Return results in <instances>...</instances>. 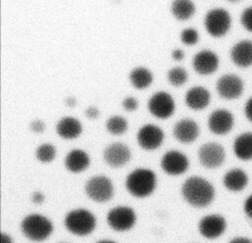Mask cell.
Instances as JSON below:
<instances>
[{
	"label": "cell",
	"instance_id": "cell-27",
	"mask_svg": "<svg viewBox=\"0 0 252 243\" xmlns=\"http://www.w3.org/2000/svg\"><path fill=\"white\" fill-rule=\"evenodd\" d=\"M57 155V148L50 142H44L39 144L34 151L35 159L42 164L51 163Z\"/></svg>",
	"mask_w": 252,
	"mask_h": 243
},
{
	"label": "cell",
	"instance_id": "cell-10",
	"mask_svg": "<svg viewBox=\"0 0 252 243\" xmlns=\"http://www.w3.org/2000/svg\"><path fill=\"white\" fill-rule=\"evenodd\" d=\"M136 140L140 148L143 150L154 151L162 145L164 132L157 124L146 123L138 129Z\"/></svg>",
	"mask_w": 252,
	"mask_h": 243
},
{
	"label": "cell",
	"instance_id": "cell-16",
	"mask_svg": "<svg viewBox=\"0 0 252 243\" xmlns=\"http://www.w3.org/2000/svg\"><path fill=\"white\" fill-rule=\"evenodd\" d=\"M233 123L234 118L232 114L224 109L215 110L208 119V127L210 131L217 135H223L229 132Z\"/></svg>",
	"mask_w": 252,
	"mask_h": 243
},
{
	"label": "cell",
	"instance_id": "cell-24",
	"mask_svg": "<svg viewBox=\"0 0 252 243\" xmlns=\"http://www.w3.org/2000/svg\"><path fill=\"white\" fill-rule=\"evenodd\" d=\"M196 12V6L192 0H172L170 13L178 21L191 19Z\"/></svg>",
	"mask_w": 252,
	"mask_h": 243
},
{
	"label": "cell",
	"instance_id": "cell-4",
	"mask_svg": "<svg viewBox=\"0 0 252 243\" xmlns=\"http://www.w3.org/2000/svg\"><path fill=\"white\" fill-rule=\"evenodd\" d=\"M20 230L25 238L32 242H42L48 239L54 226L49 217L41 213H29L20 222Z\"/></svg>",
	"mask_w": 252,
	"mask_h": 243
},
{
	"label": "cell",
	"instance_id": "cell-39",
	"mask_svg": "<svg viewBox=\"0 0 252 243\" xmlns=\"http://www.w3.org/2000/svg\"><path fill=\"white\" fill-rule=\"evenodd\" d=\"M1 243H14L13 237L8 232L1 233Z\"/></svg>",
	"mask_w": 252,
	"mask_h": 243
},
{
	"label": "cell",
	"instance_id": "cell-11",
	"mask_svg": "<svg viewBox=\"0 0 252 243\" xmlns=\"http://www.w3.org/2000/svg\"><path fill=\"white\" fill-rule=\"evenodd\" d=\"M132 153L129 146L123 142H112L102 151L103 161L113 169L122 168L131 160Z\"/></svg>",
	"mask_w": 252,
	"mask_h": 243
},
{
	"label": "cell",
	"instance_id": "cell-30",
	"mask_svg": "<svg viewBox=\"0 0 252 243\" xmlns=\"http://www.w3.org/2000/svg\"><path fill=\"white\" fill-rule=\"evenodd\" d=\"M121 106L124 111H126L128 113H133L138 110L139 102L135 97L127 96V97L123 98V100L121 102Z\"/></svg>",
	"mask_w": 252,
	"mask_h": 243
},
{
	"label": "cell",
	"instance_id": "cell-8",
	"mask_svg": "<svg viewBox=\"0 0 252 243\" xmlns=\"http://www.w3.org/2000/svg\"><path fill=\"white\" fill-rule=\"evenodd\" d=\"M204 26L210 36L214 38L223 37L231 26L230 15L222 8L211 9L205 16Z\"/></svg>",
	"mask_w": 252,
	"mask_h": 243
},
{
	"label": "cell",
	"instance_id": "cell-21",
	"mask_svg": "<svg viewBox=\"0 0 252 243\" xmlns=\"http://www.w3.org/2000/svg\"><path fill=\"white\" fill-rule=\"evenodd\" d=\"M230 57L233 63L239 67L252 65V41L248 40L235 43L230 50Z\"/></svg>",
	"mask_w": 252,
	"mask_h": 243
},
{
	"label": "cell",
	"instance_id": "cell-42",
	"mask_svg": "<svg viewBox=\"0 0 252 243\" xmlns=\"http://www.w3.org/2000/svg\"><path fill=\"white\" fill-rule=\"evenodd\" d=\"M227 1L232 2V3H235V2H238V1H240V0H227Z\"/></svg>",
	"mask_w": 252,
	"mask_h": 243
},
{
	"label": "cell",
	"instance_id": "cell-1",
	"mask_svg": "<svg viewBox=\"0 0 252 243\" xmlns=\"http://www.w3.org/2000/svg\"><path fill=\"white\" fill-rule=\"evenodd\" d=\"M180 194L189 205L203 208L214 201L215 188L207 179L201 176H190L182 183Z\"/></svg>",
	"mask_w": 252,
	"mask_h": 243
},
{
	"label": "cell",
	"instance_id": "cell-14",
	"mask_svg": "<svg viewBox=\"0 0 252 243\" xmlns=\"http://www.w3.org/2000/svg\"><path fill=\"white\" fill-rule=\"evenodd\" d=\"M226 229V221L220 214H208L198 222L199 233L207 239H216L222 235Z\"/></svg>",
	"mask_w": 252,
	"mask_h": 243
},
{
	"label": "cell",
	"instance_id": "cell-17",
	"mask_svg": "<svg viewBox=\"0 0 252 243\" xmlns=\"http://www.w3.org/2000/svg\"><path fill=\"white\" fill-rule=\"evenodd\" d=\"M220 64L219 56L216 52L204 49L197 52L192 60V66L196 73L200 75H210L217 71Z\"/></svg>",
	"mask_w": 252,
	"mask_h": 243
},
{
	"label": "cell",
	"instance_id": "cell-38",
	"mask_svg": "<svg viewBox=\"0 0 252 243\" xmlns=\"http://www.w3.org/2000/svg\"><path fill=\"white\" fill-rule=\"evenodd\" d=\"M64 104L69 108H74L77 105V99L74 96H68L65 98Z\"/></svg>",
	"mask_w": 252,
	"mask_h": 243
},
{
	"label": "cell",
	"instance_id": "cell-25",
	"mask_svg": "<svg viewBox=\"0 0 252 243\" xmlns=\"http://www.w3.org/2000/svg\"><path fill=\"white\" fill-rule=\"evenodd\" d=\"M233 152L240 160L247 161L252 159V132L242 133L235 138Z\"/></svg>",
	"mask_w": 252,
	"mask_h": 243
},
{
	"label": "cell",
	"instance_id": "cell-3",
	"mask_svg": "<svg viewBox=\"0 0 252 243\" xmlns=\"http://www.w3.org/2000/svg\"><path fill=\"white\" fill-rule=\"evenodd\" d=\"M65 229L74 236L86 237L91 235L96 228V216L88 208L76 207L70 209L64 216Z\"/></svg>",
	"mask_w": 252,
	"mask_h": 243
},
{
	"label": "cell",
	"instance_id": "cell-34",
	"mask_svg": "<svg viewBox=\"0 0 252 243\" xmlns=\"http://www.w3.org/2000/svg\"><path fill=\"white\" fill-rule=\"evenodd\" d=\"M45 195L41 191H33L31 194V202L35 205H40L45 202Z\"/></svg>",
	"mask_w": 252,
	"mask_h": 243
},
{
	"label": "cell",
	"instance_id": "cell-33",
	"mask_svg": "<svg viewBox=\"0 0 252 243\" xmlns=\"http://www.w3.org/2000/svg\"><path fill=\"white\" fill-rule=\"evenodd\" d=\"M84 114H85V117L87 119H89L90 121H94V120H96L99 115H100V112H99V109L95 106H89L85 109L84 111Z\"/></svg>",
	"mask_w": 252,
	"mask_h": 243
},
{
	"label": "cell",
	"instance_id": "cell-19",
	"mask_svg": "<svg viewBox=\"0 0 252 243\" xmlns=\"http://www.w3.org/2000/svg\"><path fill=\"white\" fill-rule=\"evenodd\" d=\"M55 131L60 138L73 140L82 134L83 124L77 118L66 116L58 120L55 125Z\"/></svg>",
	"mask_w": 252,
	"mask_h": 243
},
{
	"label": "cell",
	"instance_id": "cell-37",
	"mask_svg": "<svg viewBox=\"0 0 252 243\" xmlns=\"http://www.w3.org/2000/svg\"><path fill=\"white\" fill-rule=\"evenodd\" d=\"M245 116L252 122V97L247 101L245 105Z\"/></svg>",
	"mask_w": 252,
	"mask_h": 243
},
{
	"label": "cell",
	"instance_id": "cell-2",
	"mask_svg": "<svg viewBox=\"0 0 252 243\" xmlns=\"http://www.w3.org/2000/svg\"><path fill=\"white\" fill-rule=\"evenodd\" d=\"M124 186L127 193L133 198L146 199L155 193L158 178L154 170L147 167H138L126 176Z\"/></svg>",
	"mask_w": 252,
	"mask_h": 243
},
{
	"label": "cell",
	"instance_id": "cell-29",
	"mask_svg": "<svg viewBox=\"0 0 252 243\" xmlns=\"http://www.w3.org/2000/svg\"><path fill=\"white\" fill-rule=\"evenodd\" d=\"M180 40L185 45H194L199 41V33L194 28H185L180 33Z\"/></svg>",
	"mask_w": 252,
	"mask_h": 243
},
{
	"label": "cell",
	"instance_id": "cell-28",
	"mask_svg": "<svg viewBox=\"0 0 252 243\" xmlns=\"http://www.w3.org/2000/svg\"><path fill=\"white\" fill-rule=\"evenodd\" d=\"M168 83L173 87L183 86L188 80L187 70L182 66H173L166 73Z\"/></svg>",
	"mask_w": 252,
	"mask_h": 243
},
{
	"label": "cell",
	"instance_id": "cell-26",
	"mask_svg": "<svg viewBox=\"0 0 252 243\" xmlns=\"http://www.w3.org/2000/svg\"><path fill=\"white\" fill-rule=\"evenodd\" d=\"M129 127L128 121L120 115H113L109 117L105 122L106 131L114 136H119L127 132Z\"/></svg>",
	"mask_w": 252,
	"mask_h": 243
},
{
	"label": "cell",
	"instance_id": "cell-36",
	"mask_svg": "<svg viewBox=\"0 0 252 243\" xmlns=\"http://www.w3.org/2000/svg\"><path fill=\"white\" fill-rule=\"evenodd\" d=\"M244 211L248 217L252 218V195L249 196L245 201Z\"/></svg>",
	"mask_w": 252,
	"mask_h": 243
},
{
	"label": "cell",
	"instance_id": "cell-35",
	"mask_svg": "<svg viewBox=\"0 0 252 243\" xmlns=\"http://www.w3.org/2000/svg\"><path fill=\"white\" fill-rule=\"evenodd\" d=\"M170 55H171V58H172L173 60H175V61H181V60H183L184 57H185V52H184V50L181 49V48H174V49L171 50Z\"/></svg>",
	"mask_w": 252,
	"mask_h": 243
},
{
	"label": "cell",
	"instance_id": "cell-31",
	"mask_svg": "<svg viewBox=\"0 0 252 243\" xmlns=\"http://www.w3.org/2000/svg\"><path fill=\"white\" fill-rule=\"evenodd\" d=\"M241 25L245 30L252 33V6L246 8L240 17Z\"/></svg>",
	"mask_w": 252,
	"mask_h": 243
},
{
	"label": "cell",
	"instance_id": "cell-32",
	"mask_svg": "<svg viewBox=\"0 0 252 243\" xmlns=\"http://www.w3.org/2000/svg\"><path fill=\"white\" fill-rule=\"evenodd\" d=\"M45 122L40 119H34L30 122V129L32 132L35 134L43 133L45 130Z\"/></svg>",
	"mask_w": 252,
	"mask_h": 243
},
{
	"label": "cell",
	"instance_id": "cell-23",
	"mask_svg": "<svg viewBox=\"0 0 252 243\" xmlns=\"http://www.w3.org/2000/svg\"><path fill=\"white\" fill-rule=\"evenodd\" d=\"M222 182L228 191L239 192L243 190L248 184V176L243 170L234 168L224 174Z\"/></svg>",
	"mask_w": 252,
	"mask_h": 243
},
{
	"label": "cell",
	"instance_id": "cell-18",
	"mask_svg": "<svg viewBox=\"0 0 252 243\" xmlns=\"http://www.w3.org/2000/svg\"><path fill=\"white\" fill-rule=\"evenodd\" d=\"M91 165V157L87 151L81 148L70 150L64 158L65 169L72 174L85 172Z\"/></svg>",
	"mask_w": 252,
	"mask_h": 243
},
{
	"label": "cell",
	"instance_id": "cell-9",
	"mask_svg": "<svg viewBox=\"0 0 252 243\" xmlns=\"http://www.w3.org/2000/svg\"><path fill=\"white\" fill-rule=\"evenodd\" d=\"M159 165L164 174L176 177L187 172L190 166V161L185 153L171 149L163 153Z\"/></svg>",
	"mask_w": 252,
	"mask_h": 243
},
{
	"label": "cell",
	"instance_id": "cell-13",
	"mask_svg": "<svg viewBox=\"0 0 252 243\" xmlns=\"http://www.w3.org/2000/svg\"><path fill=\"white\" fill-rule=\"evenodd\" d=\"M218 94L225 100L237 99L243 92V82L235 74H224L220 76L216 84Z\"/></svg>",
	"mask_w": 252,
	"mask_h": 243
},
{
	"label": "cell",
	"instance_id": "cell-5",
	"mask_svg": "<svg viewBox=\"0 0 252 243\" xmlns=\"http://www.w3.org/2000/svg\"><path fill=\"white\" fill-rule=\"evenodd\" d=\"M84 191L91 201L96 203H104L113 198L114 185L106 175L97 174L89 178L85 183Z\"/></svg>",
	"mask_w": 252,
	"mask_h": 243
},
{
	"label": "cell",
	"instance_id": "cell-41",
	"mask_svg": "<svg viewBox=\"0 0 252 243\" xmlns=\"http://www.w3.org/2000/svg\"><path fill=\"white\" fill-rule=\"evenodd\" d=\"M95 243H117V242L114 240H111V239H100V240L96 241Z\"/></svg>",
	"mask_w": 252,
	"mask_h": 243
},
{
	"label": "cell",
	"instance_id": "cell-22",
	"mask_svg": "<svg viewBox=\"0 0 252 243\" xmlns=\"http://www.w3.org/2000/svg\"><path fill=\"white\" fill-rule=\"evenodd\" d=\"M128 78L132 87L137 90H145L149 88L154 81L153 72L145 66L134 67L130 71Z\"/></svg>",
	"mask_w": 252,
	"mask_h": 243
},
{
	"label": "cell",
	"instance_id": "cell-20",
	"mask_svg": "<svg viewBox=\"0 0 252 243\" xmlns=\"http://www.w3.org/2000/svg\"><path fill=\"white\" fill-rule=\"evenodd\" d=\"M185 105L193 111L206 109L211 102V94L203 86H194L190 88L184 97Z\"/></svg>",
	"mask_w": 252,
	"mask_h": 243
},
{
	"label": "cell",
	"instance_id": "cell-43",
	"mask_svg": "<svg viewBox=\"0 0 252 243\" xmlns=\"http://www.w3.org/2000/svg\"><path fill=\"white\" fill-rule=\"evenodd\" d=\"M60 243H67V242H60Z\"/></svg>",
	"mask_w": 252,
	"mask_h": 243
},
{
	"label": "cell",
	"instance_id": "cell-6",
	"mask_svg": "<svg viewBox=\"0 0 252 243\" xmlns=\"http://www.w3.org/2000/svg\"><path fill=\"white\" fill-rule=\"evenodd\" d=\"M106 223L110 229L116 232H127L131 230L137 222L136 210L129 205H115L106 213Z\"/></svg>",
	"mask_w": 252,
	"mask_h": 243
},
{
	"label": "cell",
	"instance_id": "cell-15",
	"mask_svg": "<svg viewBox=\"0 0 252 243\" xmlns=\"http://www.w3.org/2000/svg\"><path fill=\"white\" fill-rule=\"evenodd\" d=\"M200 134L199 124L192 119L184 118L177 121L172 128L173 137L182 144L194 142Z\"/></svg>",
	"mask_w": 252,
	"mask_h": 243
},
{
	"label": "cell",
	"instance_id": "cell-12",
	"mask_svg": "<svg viewBox=\"0 0 252 243\" xmlns=\"http://www.w3.org/2000/svg\"><path fill=\"white\" fill-rule=\"evenodd\" d=\"M198 159L201 165L207 169L219 168L225 159L224 148L217 142L204 143L198 150Z\"/></svg>",
	"mask_w": 252,
	"mask_h": 243
},
{
	"label": "cell",
	"instance_id": "cell-7",
	"mask_svg": "<svg viewBox=\"0 0 252 243\" xmlns=\"http://www.w3.org/2000/svg\"><path fill=\"white\" fill-rule=\"evenodd\" d=\"M147 108L154 118L167 120L174 114L176 104L174 98L168 92L158 91L149 98Z\"/></svg>",
	"mask_w": 252,
	"mask_h": 243
},
{
	"label": "cell",
	"instance_id": "cell-40",
	"mask_svg": "<svg viewBox=\"0 0 252 243\" xmlns=\"http://www.w3.org/2000/svg\"><path fill=\"white\" fill-rule=\"evenodd\" d=\"M229 243H252V241L245 237H236V238L232 239Z\"/></svg>",
	"mask_w": 252,
	"mask_h": 243
}]
</instances>
